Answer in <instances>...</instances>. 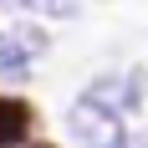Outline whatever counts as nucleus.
Returning a JSON list of instances; mask_svg holds the SVG:
<instances>
[{"instance_id":"7ed1b4c3","label":"nucleus","mask_w":148,"mask_h":148,"mask_svg":"<svg viewBox=\"0 0 148 148\" xmlns=\"http://www.w3.org/2000/svg\"><path fill=\"white\" fill-rule=\"evenodd\" d=\"M26 138V107L10 102V97H0V148H10Z\"/></svg>"},{"instance_id":"20e7f679","label":"nucleus","mask_w":148,"mask_h":148,"mask_svg":"<svg viewBox=\"0 0 148 148\" xmlns=\"http://www.w3.org/2000/svg\"><path fill=\"white\" fill-rule=\"evenodd\" d=\"M31 15H46V21H72L82 10V0H21Z\"/></svg>"},{"instance_id":"f257e3e1","label":"nucleus","mask_w":148,"mask_h":148,"mask_svg":"<svg viewBox=\"0 0 148 148\" xmlns=\"http://www.w3.org/2000/svg\"><path fill=\"white\" fill-rule=\"evenodd\" d=\"M66 128H72L77 148H128V138H123V128H118V112H112L102 97H92V92L72 102Z\"/></svg>"},{"instance_id":"f03ea898","label":"nucleus","mask_w":148,"mask_h":148,"mask_svg":"<svg viewBox=\"0 0 148 148\" xmlns=\"http://www.w3.org/2000/svg\"><path fill=\"white\" fill-rule=\"evenodd\" d=\"M26 72H31V46L0 31V77H26Z\"/></svg>"}]
</instances>
